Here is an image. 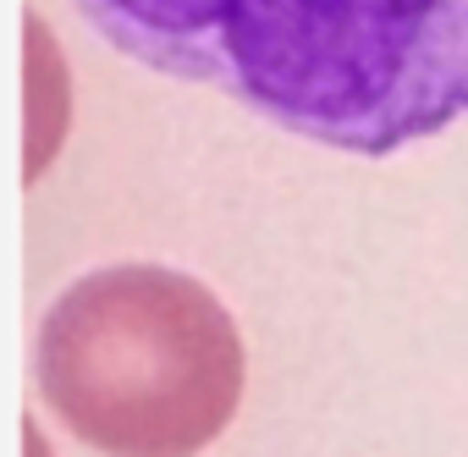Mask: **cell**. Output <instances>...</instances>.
Returning <instances> with one entry per match:
<instances>
[{
	"mask_svg": "<svg viewBox=\"0 0 468 457\" xmlns=\"http://www.w3.org/2000/svg\"><path fill=\"white\" fill-rule=\"evenodd\" d=\"M122 56L347 154L468 116V0H72Z\"/></svg>",
	"mask_w": 468,
	"mask_h": 457,
	"instance_id": "1",
	"label": "cell"
},
{
	"mask_svg": "<svg viewBox=\"0 0 468 457\" xmlns=\"http://www.w3.org/2000/svg\"><path fill=\"white\" fill-rule=\"evenodd\" d=\"M34 391L105 457H198L243 402V336L198 276L105 265L39 314Z\"/></svg>",
	"mask_w": 468,
	"mask_h": 457,
	"instance_id": "2",
	"label": "cell"
}]
</instances>
